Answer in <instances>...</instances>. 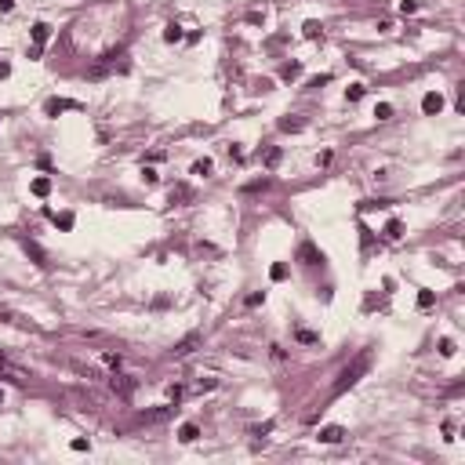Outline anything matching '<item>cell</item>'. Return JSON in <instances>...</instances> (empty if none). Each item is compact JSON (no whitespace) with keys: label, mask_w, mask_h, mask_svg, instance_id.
Segmentation results:
<instances>
[{"label":"cell","mask_w":465,"mask_h":465,"mask_svg":"<svg viewBox=\"0 0 465 465\" xmlns=\"http://www.w3.org/2000/svg\"><path fill=\"white\" fill-rule=\"evenodd\" d=\"M164 40H167V44H178V40H185L182 26H178V22H167V26H164Z\"/></svg>","instance_id":"13"},{"label":"cell","mask_w":465,"mask_h":465,"mask_svg":"<svg viewBox=\"0 0 465 465\" xmlns=\"http://www.w3.org/2000/svg\"><path fill=\"white\" fill-rule=\"evenodd\" d=\"M211 171H215V164H211V156H203V160H197V164H193V174H197V178H207Z\"/></svg>","instance_id":"17"},{"label":"cell","mask_w":465,"mask_h":465,"mask_svg":"<svg viewBox=\"0 0 465 465\" xmlns=\"http://www.w3.org/2000/svg\"><path fill=\"white\" fill-rule=\"evenodd\" d=\"M458 346H454V338H440V356H454Z\"/></svg>","instance_id":"26"},{"label":"cell","mask_w":465,"mask_h":465,"mask_svg":"<svg viewBox=\"0 0 465 465\" xmlns=\"http://www.w3.org/2000/svg\"><path fill=\"white\" fill-rule=\"evenodd\" d=\"M418 11V0H400V15H414Z\"/></svg>","instance_id":"32"},{"label":"cell","mask_w":465,"mask_h":465,"mask_svg":"<svg viewBox=\"0 0 465 465\" xmlns=\"http://www.w3.org/2000/svg\"><path fill=\"white\" fill-rule=\"evenodd\" d=\"M127 69H131L127 51H106L95 66L87 69V77H91V80H102V77H109V73H127Z\"/></svg>","instance_id":"2"},{"label":"cell","mask_w":465,"mask_h":465,"mask_svg":"<svg viewBox=\"0 0 465 465\" xmlns=\"http://www.w3.org/2000/svg\"><path fill=\"white\" fill-rule=\"evenodd\" d=\"M156 178H160V174H156L153 167H142V182H145V185H156Z\"/></svg>","instance_id":"35"},{"label":"cell","mask_w":465,"mask_h":465,"mask_svg":"<svg viewBox=\"0 0 465 465\" xmlns=\"http://www.w3.org/2000/svg\"><path fill=\"white\" fill-rule=\"evenodd\" d=\"M215 385H218V378L207 375V378H200V382H197V393H207V389H215Z\"/></svg>","instance_id":"29"},{"label":"cell","mask_w":465,"mask_h":465,"mask_svg":"<svg viewBox=\"0 0 465 465\" xmlns=\"http://www.w3.org/2000/svg\"><path fill=\"white\" fill-rule=\"evenodd\" d=\"M443 436H447V440H454V422H451V418L443 422Z\"/></svg>","instance_id":"41"},{"label":"cell","mask_w":465,"mask_h":465,"mask_svg":"<svg viewBox=\"0 0 465 465\" xmlns=\"http://www.w3.org/2000/svg\"><path fill=\"white\" fill-rule=\"evenodd\" d=\"M364 91H367L364 84H349V87H346V98H349V102H360V98H364Z\"/></svg>","instance_id":"23"},{"label":"cell","mask_w":465,"mask_h":465,"mask_svg":"<svg viewBox=\"0 0 465 465\" xmlns=\"http://www.w3.org/2000/svg\"><path fill=\"white\" fill-rule=\"evenodd\" d=\"M66 109H84L80 102H69V98H48L44 102V116H58V113H66Z\"/></svg>","instance_id":"3"},{"label":"cell","mask_w":465,"mask_h":465,"mask_svg":"<svg viewBox=\"0 0 465 465\" xmlns=\"http://www.w3.org/2000/svg\"><path fill=\"white\" fill-rule=\"evenodd\" d=\"M331 156H334V153H331V149H323V153H320V156H316V164H320V167H327V164H331Z\"/></svg>","instance_id":"40"},{"label":"cell","mask_w":465,"mask_h":465,"mask_svg":"<svg viewBox=\"0 0 465 465\" xmlns=\"http://www.w3.org/2000/svg\"><path fill=\"white\" fill-rule=\"evenodd\" d=\"M298 258H302L305 265H323V251H316V244H313V240H302Z\"/></svg>","instance_id":"4"},{"label":"cell","mask_w":465,"mask_h":465,"mask_svg":"<svg viewBox=\"0 0 465 465\" xmlns=\"http://www.w3.org/2000/svg\"><path fill=\"white\" fill-rule=\"evenodd\" d=\"M316 440L320 443H342L346 440V429H342V425H323V429L316 433Z\"/></svg>","instance_id":"7"},{"label":"cell","mask_w":465,"mask_h":465,"mask_svg":"<svg viewBox=\"0 0 465 465\" xmlns=\"http://www.w3.org/2000/svg\"><path fill=\"white\" fill-rule=\"evenodd\" d=\"M400 236H404V222H400V218H389V222H385V240H400Z\"/></svg>","instance_id":"16"},{"label":"cell","mask_w":465,"mask_h":465,"mask_svg":"<svg viewBox=\"0 0 465 465\" xmlns=\"http://www.w3.org/2000/svg\"><path fill=\"white\" fill-rule=\"evenodd\" d=\"M294 338H298L302 346H320V334L309 331V327H298V331H294Z\"/></svg>","instance_id":"15"},{"label":"cell","mask_w":465,"mask_h":465,"mask_svg":"<svg viewBox=\"0 0 465 465\" xmlns=\"http://www.w3.org/2000/svg\"><path fill=\"white\" fill-rule=\"evenodd\" d=\"M302 36H305V40H320V36H323V26L316 22V18H309V22L302 26Z\"/></svg>","instance_id":"14"},{"label":"cell","mask_w":465,"mask_h":465,"mask_svg":"<svg viewBox=\"0 0 465 465\" xmlns=\"http://www.w3.org/2000/svg\"><path fill=\"white\" fill-rule=\"evenodd\" d=\"M178 440H182V443H197V440H200V425H197V422H185L182 429H178Z\"/></svg>","instance_id":"11"},{"label":"cell","mask_w":465,"mask_h":465,"mask_svg":"<svg viewBox=\"0 0 465 465\" xmlns=\"http://www.w3.org/2000/svg\"><path fill=\"white\" fill-rule=\"evenodd\" d=\"M280 77H284V80H298V77H302V62H287V66L280 69Z\"/></svg>","instance_id":"18"},{"label":"cell","mask_w":465,"mask_h":465,"mask_svg":"<svg viewBox=\"0 0 465 465\" xmlns=\"http://www.w3.org/2000/svg\"><path fill=\"white\" fill-rule=\"evenodd\" d=\"M229 160H236V164H240V160H244V149H240V145H236V142H232V145H229Z\"/></svg>","instance_id":"38"},{"label":"cell","mask_w":465,"mask_h":465,"mask_svg":"<svg viewBox=\"0 0 465 465\" xmlns=\"http://www.w3.org/2000/svg\"><path fill=\"white\" fill-rule=\"evenodd\" d=\"M29 189H33V197H48L51 193V178H33Z\"/></svg>","instance_id":"19"},{"label":"cell","mask_w":465,"mask_h":465,"mask_svg":"<svg viewBox=\"0 0 465 465\" xmlns=\"http://www.w3.org/2000/svg\"><path fill=\"white\" fill-rule=\"evenodd\" d=\"M305 127V120H298V116H284L280 120V131H302Z\"/></svg>","instance_id":"21"},{"label":"cell","mask_w":465,"mask_h":465,"mask_svg":"<svg viewBox=\"0 0 465 465\" xmlns=\"http://www.w3.org/2000/svg\"><path fill=\"white\" fill-rule=\"evenodd\" d=\"M69 447H73V451H91V440H84V436H77V440H73Z\"/></svg>","instance_id":"37"},{"label":"cell","mask_w":465,"mask_h":465,"mask_svg":"<svg viewBox=\"0 0 465 465\" xmlns=\"http://www.w3.org/2000/svg\"><path fill=\"white\" fill-rule=\"evenodd\" d=\"M0 407H4V389H0Z\"/></svg>","instance_id":"44"},{"label":"cell","mask_w":465,"mask_h":465,"mask_svg":"<svg viewBox=\"0 0 465 465\" xmlns=\"http://www.w3.org/2000/svg\"><path fill=\"white\" fill-rule=\"evenodd\" d=\"M262 160H265V167H276V164L284 160V153H280V149L273 145V149H265V156H262Z\"/></svg>","instance_id":"24"},{"label":"cell","mask_w":465,"mask_h":465,"mask_svg":"<svg viewBox=\"0 0 465 465\" xmlns=\"http://www.w3.org/2000/svg\"><path fill=\"white\" fill-rule=\"evenodd\" d=\"M269 356H273L276 364H287V349L280 346V342H273V346H269Z\"/></svg>","instance_id":"22"},{"label":"cell","mask_w":465,"mask_h":465,"mask_svg":"<svg viewBox=\"0 0 465 465\" xmlns=\"http://www.w3.org/2000/svg\"><path fill=\"white\" fill-rule=\"evenodd\" d=\"M258 305H265V291H255V294H247V309H258Z\"/></svg>","instance_id":"28"},{"label":"cell","mask_w":465,"mask_h":465,"mask_svg":"<svg viewBox=\"0 0 465 465\" xmlns=\"http://www.w3.org/2000/svg\"><path fill=\"white\" fill-rule=\"evenodd\" d=\"M11 7H15V0H0V11H4V15L11 11Z\"/></svg>","instance_id":"42"},{"label":"cell","mask_w":465,"mask_h":465,"mask_svg":"<svg viewBox=\"0 0 465 465\" xmlns=\"http://www.w3.org/2000/svg\"><path fill=\"white\" fill-rule=\"evenodd\" d=\"M182 396H185V389H182L178 382H174V385H167V400H171V404H178Z\"/></svg>","instance_id":"27"},{"label":"cell","mask_w":465,"mask_h":465,"mask_svg":"<svg viewBox=\"0 0 465 465\" xmlns=\"http://www.w3.org/2000/svg\"><path fill=\"white\" fill-rule=\"evenodd\" d=\"M55 218V226H58V229H73V215H69V211H66V215H51Z\"/></svg>","instance_id":"30"},{"label":"cell","mask_w":465,"mask_h":465,"mask_svg":"<svg viewBox=\"0 0 465 465\" xmlns=\"http://www.w3.org/2000/svg\"><path fill=\"white\" fill-rule=\"evenodd\" d=\"M327 80H331V73H320V77L309 80V87H320V84H327Z\"/></svg>","instance_id":"39"},{"label":"cell","mask_w":465,"mask_h":465,"mask_svg":"<svg viewBox=\"0 0 465 465\" xmlns=\"http://www.w3.org/2000/svg\"><path fill=\"white\" fill-rule=\"evenodd\" d=\"M440 109H443V95H440V91H429V95L422 98V113L425 116H436Z\"/></svg>","instance_id":"8"},{"label":"cell","mask_w":465,"mask_h":465,"mask_svg":"<svg viewBox=\"0 0 465 465\" xmlns=\"http://www.w3.org/2000/svg\"><path fill=\"white\" fill-rule=\"evenodd\" d=\"M174 200H189V189H185V185H174V189H171V203Z\"/></svg>","instance_id":"34"},{"label":"cell","mask_w":465,"mask_h":465,"mask_svg":"<svg viewBox=\"0 0 465 465\" xmlns=\"http://www.w3.org/2000/svg\"><path fill=\"white\" fill-rule=\"evenodd\" d=\"M22 247H26V255H29V258H33V262L40 265V269H48V265H51V262H48V255H44V251L36 247L33 240H22Z\"/></svg>","instance_id":"10"},{"label":"cell","mask_w":465,"mask_h":465,"mask_svg":"<svg viewBox=\"0 0 465 465\" xmlns=\"http://www.w3.org/2000/svg\"><path fill=\"white\" fill-rule=\"evenodd\" d=\"M197 346H200V334H197V331H193V334H185V338L178 342V346H174V349H171V356H174V360H182V356H189V352H193V349H197Z\"/></svg>","instance_id":"6"},{"label":"cell","mask_w":465,"mask_h":465,"mask_svg":"<svg viewBox=\"0 0 465 465\" xmlns=\"http://www.w3.org/2000/svg\"><path fill=\"white\" fill-rule=\"evenodd\" d=\"M120 352H102V367H109V371H120Z\"/></svg>","instance_id":"20"},{"label":"cell","mask_w":465,"mask_h":465,"mask_svg":"<svg viewBox=\"0 0 465 465\" xmlns=\"http://www.w3.org/2000/svg\"><path fill=\"white\" fill-rule=\"evenodd\" d=\"M375 116H378V120H393V106H389V102H378V106H375Z\"/></svg>","instance_id":"25"},{"label":"cell","mask_w":465,"mask_h":465,"mask_svg":"<svg viewBox=\"0 0 465 465\" xmlns=\"http://www.w3.org/2000/svg\"><path fill=\"white\" fill-rule=\"evenodd\" d=\"M433 305V291H418V309H429Z\"/></svg>","instance_id":"33"},{"label":"cell","mask_w":465,"mask_h":465,"mask_svg":"<svg viewBox=\"0 0 465 465\" xmlns=\"http://www.w3.org/2000/svg\"><path fill=\"white\" fill-rule=\"evenodd\" d=\"M269 276H273V280H287V265H284V262H276L273 269H269Z\"/></svg>","instance_id":"31"},{"label":"cell","mask_w":465,"mask_h":465,"mask_svg":"<svg viewBox=\"0 0 465 465\" xmlns=\"http://www.w3.org/2000/svg\"><path fill=\"white\" fill-rule=\"evenodd\" d=\"M109 389H113L116 396H131V393H135V378L116 375V371H113V378H109Z\"/></svg>","instance_id":"5"},{"label":"cell","mask_w":465,"mask_h":465,"mask_svg":"<svg viewBox=\"0 0 465 465\" xmlns=\"http://www.w3.org/2000/svg\"><path fill=\"white\" fill-rule=\"evenodd\" d=\"M4 77H11V66H7V62H0V80Z\"/></svg>","instance_id":"43"},{"label":"cell","mask_w":465,"mask_h":465,"mask_svg":"<svg viewBox=\"0 0 465 465\" xmlns=\"http://www.w3.org/2000/svg\"><path fill=\"white\" fill-rule=\"evenodd\" d=\"M371 360H375V349H364V352H360V356L352 360L349 367H342V375L334 378V385H331V400H338L342 393H349V389H352V385H356L360 378H364L367 371H371Z\"/></svg>","instance_id":"1"},{"label":"cell","mask_w":465,"mask_h":465,"mask_svg":"<svg viewBox=\"0 0 465 465\" xmlns=\"http://www.w3.org/2000/svg\"><path fill=\"white\" fill-rule=\"evenodd\" d=\"M244 189H247V193H258V189H269V178H258V182H247V185H244Z\"/></svg>","instance_id":"36"},{"label":"cell","mask_w":465,"mask_h":465,"mask_svg":"<svg viewBox=\"0 0 465 465\" xmlns=\"http://www.w3.org/2000/svg\"><path fill=\"white\" fill-rule=\"evenodd\" d=\"M29 36H33V44H36V48H44V44L51 40V26H48V22H33Z\"/></svg>","instance_id":"9"},{"label":"cell","mask_w":465,"mask_h":465,"mask_svg":"<svg viewBox=\"0 0 465 465\" xmlns=\"http://www.w3.org/2000/svg\"><path fill=\"white\" fill-rule=\"evenodd\" d=\"M174 414V407H156V411H142L138 418H142V422H164V418H171Z\"/></svg>","instance_id":"12"}]
</instances>
